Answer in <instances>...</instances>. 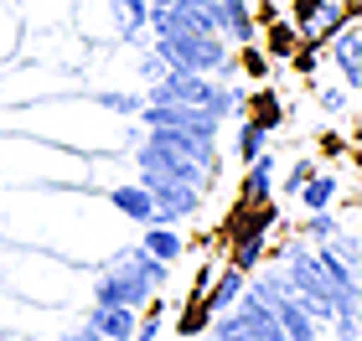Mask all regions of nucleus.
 Listing matches in <instances>:
<instances>
[{"mask_svg": "<svg viewBox=\"0 0 362 341\" xmlns=\"http://www.w3.org/2000/svg\"><path fill=\"white\" fill-rule=\"evenodd\" d=\"M166 274H171V264L151 258L145 249H124L119 258H109L104 274H98L93 300L98 305H151L160 289H166Z\"/></svg>", "mask_w": 362, "mask_h": 341, "instance_id": "1", "label": "nucleus"}, {"mask_svg": "<svg viewBox=\"0 0 362 341\" xmlns=\"http://www.w3.org/2000/svg\"><path fill=\"white\" fill-rule=\"evenodd\" d=\"M156 52L166 68H181V73L233 78V52L218 31H171V37H156Z\"/></svg>", "mask_w": 362, "mask_h": 341, "instance_id": "2", "label": "nucleus"}, {"mask_svg": "<svg viewBox=\"0 0 362 341\" xmlns=\"http://www.w3.org/2000/svg\"><path fill=\"white\" fill-rule=\"evenodd\" d=\"M212 336L218 341H285L274 311L259 295H249V289H238V300L212 316Z\"/></svg>", "mask_w": 362, "mask_h": 341, "instance_id": "3", "label": "nucleus"}, {"mask_svg": "<svg viewBox=\"0 0 362 341\" xmlns=\"http://www.w3.org/2000/svg\"><path fill=\"white\" fill-rule=\"evenodd\" d=\"M285 285H290V295L310 311V321H326V316H332L337 289H332V280L321 274V258H316V253L290 249V253H285Z\"/></svg>", "mask_w": 362, "mask_h": 341, "instance_id": "4", "label": "nucleus"}, {"mask_svg": "<svg viewBox=\"0 0 362 341\" xmlns=\"http://www.w3.org/2000/svg\"><path fill=\"white\" fill-rule=\"evenodd\" d=\"M140 186L156 202V222H187L202 213V186L192 181H171V176H140Z\"/></svg>", "mask_w": 362, "mask_h": 341, "instance_id": "5", "label": "nucleus"}, {"mask_svg": "<svg viewBox=\"0 0 362 341\" xmlns=\"http://www.w3.org/2000/svg\"><path fill=\"white\" fill-rule=\"evenodd\" d=\"M78 336H83V341H98V336L129 341V336H135V305H98V300H93V311L83 316Z\"/></svg>", "mask_w": 362, "mask_h": 341, "instance_id": "6", "label": "nucleus"}, {"mask_svg": "<svg viewBox=\"0 0 362 341\" xmlns=\"http://www.w3.org/2000/svg\"><path fill=\"white\" fill-rule=\"evenodd\" d=\"M207 21L223 42H238L249 47L254 42V16H249V0H207Z\"/></svg>", "mask_w": 362, "mask_h": 341, "instance_id": "7", "label": "nucleus"}, {"mask_svg": "<svg viewBox=\"0 0 362 341\" xmlns=\"http://www.w3.org/2000/svg\"><path fill=\"white\" fill-rule=\"evenodd\" d=\"M347 21V11L332 6V0H295V31H300L305 42H321L326 31H337Z\"/></svg>", "mask_w": 362, "mask_h": 341, "instance_id": "8", "label": "nucleus"}, {"mask_svg": "<svg viewBox=\"0 0 362 341\" xmlns=\"http://www.w3.org/2000/svg\"><path fill=\"white\" fill-rule=\"evenodd\" d=\"M332 62H337V73L347 78V88L357 93V88H362V31H357V16H352V21H341V26H337V47H332Z\"/></svg>", "mask_w": 362, "mask_h": 341, "instance_id": "9", "label": "nucleus"}, {"mask_svg": "<svg viewBox=\"0 0 362 341\" xmlns=\"http://www.w3.org/2000/svg\"><path fill=\"white\" fill-rule=\"evenodd\" d=\"M269 311H274L279 336H285V341H316V321H310V311H305V305L295 300V295H279Z\"/></svg>", "mask_w": 362, "mask_h": 341, "instance_id": "10", "label": "nucleus"}, {"mask_svg": "<svg viewBox=\"0 0 362 341\" xmlns=\"http://www.w3.org/2000/svg\"><path fill=\"white\" fill-rule=\"evenodd\" d=\"M151 258H160V264H171V258L187 253V243H181V233H171V222H145V243H140Z\"/></svg>", "mask_w": 362, "mask_h": 341, "instance_id": "11", "label": "nucleus"}, {"mask_svg": "<svg viewBox=\"0 0 362 341\" xmlns=\"http://www.w3.org/2000/svg\"><path fill=\"white\" fill-rule=\"evenodd\" d=\"M109 202L119 207L129 222H156V202H151V191H145L140 181H135V186H114V191H109Z\"/></svg>", "mask_w": 362, "mask_h": 341, "instance_id": "12", "label": "nucleus"}, {"mask_svg": "<svg viewBox=\"0 0 362 341\" xmlns=\"http://www.w3.org/2000/svg\"><path fill=\"white\" fill-rule=\"evenodd\" d=\"M238 289H243V269L238 264H228L223 274H218V285H212V295H202L197 305H202V316H218V311H228V305L238 300Z\"/></svg>", "mask_w": 362, "mask_h": 341, "instance_id": "13", "label": "nucleus"}, {"mask_svg": "<svg viewBox=\"0 0 362 341\" xmlns=\"http://www.w3.org/2000/svg\"><path fill=\"white\" fill-rule=\"evenodd\" d=\"M337 176L332 171H310L305 181H300V202H305V213H321V207H332V197H337Z\"/></svg>", "mask_w": 362, "mask_h": 341, "instance_id": "14", "label": "nucleus"}, {"mask_svg": "<svg viewBox=\"0 0 362 341\" xmlns=\"http://www.w3.org/2000/svg\"><path fill=\"white\" fill-rule=\"evenodd\" d=\"M269 186H274V155L269 150H259L249 160V181H243V197L249 202H264L269 197Z\"/></svg>", "mask_w": 362, "mask_h": 341, "instance_id": "15", "label": "nucleus"}, {"mask_svg": "<svg viewBox=\"0 0 362 341\" xmlns=\"http://www.w3.org/2000/svg\"><path fill=\"white\" fill-rule=\"evenodd\" d=\"M114 21H119L124 42H135V37H145V21H151V6H145V0H114Z\"/></svg>", "mask_w": 362, "mask_h": 341, "instance_id": "16", "label": "nucleus"}, {"mask_svg": "<svg viewBox=\"0 0 362 341\" xmlns=\"http://www.w3.org/2000/svg\"><path fill=\"white\" fill-rule=\"evenodd\" d=\"M259 150H269V119H249V124L238 129V155L254 160Z\"/></svg>", "mask_w": 362, "mask_h": 341, "instance_id": "17", "label": "nucleus"}, {"mask_svg": "<svg viewBox=\"0 0 362 341\" xmlns=\"http://www.w3.org/2000/svg\"><path fill=\"white\" fill-rule=\"evenodd\" d=\"M341 233V222L332 217V213H326V207H321V213H310V222H305V238H316V243H332Z\"/></svg>", "mask_w": 362, "mask_h": 341, "instance_id": "18", "label": "nucleus"}, {"mask_svg": "<svg viewBox=\"0 0 362 341\" xmlns=\"http://www.w3.org/2000/svg\"><path fill=\"white\" fill-rule=\"evenodd\" d=\"M166 73H171V68L160 62V52H145V57H140V78H145V83H160Z\"/></svg>", "mask_w": 362, "mask_h": 341, "instance_id": "19", "label": "nucleus"}, {"mask_svg": "<svg viewBox=\"0 0 362 341\" xmlns=\"http://www.w3.org/2000/svg\"><path fill=\"white\" fill-rule=\"evenodd\" d=\"M98 99L109 109H119V114H140V104H145V99H129V93H98Z\"/></svg>", "mask_w": 362, "mask_h": 341, "instance_id": "20", "label": "nucleus"}, {"mask_svg": "<svg viewBox=\"0 0 362 341\" xmlns=\"http://www.w3.org/2000/svg\"><path fill=\"white\" fill-rule=\"evenodd\" d=\"M321 109L341 114V109H347V88H321Z\"/></svg>", "mask_w": 362, "mask_h": 341, "instance_id": "21", "label": "nucleus"}, {"mask_svg": "<svg viewBox=\"0 0 362 341\" xmlns=\"http://www.w3.org/2000/svg\"><path fill=\"white\" fill-rule=\"evenodd\" d=\"M305 176H310V160H300V166L290 171V181H285V186H290V191H300V181H305Z\"/></svg>", "mask_w": 362, "mask_h": 341, "instance_id": "22", "label": "nucleus"}, {"mask_svg": "<svg viewBox=\"0 0 362 341\" xmlns=\"http://www.w3.org/2000/svg\"><path fill=\"white\" fill-rule=\"evenodd\" d=\"M243 62H249V73H254V78H264V73H269V62H264V57H259V52H249V57H243Z\"/></svg>", "mask_w": 362, "mask_h": 341, "instance_id": "23", "label": "nucleus"}, {"mask_svg": "<svg viewBox=\"0 0 362 341\" xmlns=\"http://www.w3.org/2000/svg\"><path fill=\"white\" fill-rule=\"evenodd\" d=\"M145 6H171V0H145Z\"/></svg>", "mask_w": 362, "mask_h": 341, "instance_id": "24", "label": "nucleus"}]
</instances>
